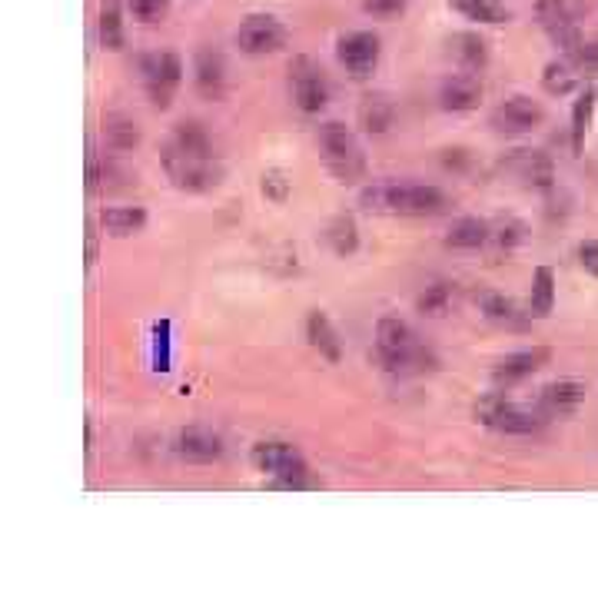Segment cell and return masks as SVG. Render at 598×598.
<instances>
[{
	"instance_id": "6da1fadb",
	"label": "cell",
	"mask_w": 598,
	"mask_h": 598,
	"mask_svg": "<svg viewBox=\"0 0 598 598\" xmlns=\"http://www.w3.org/2000/svg\"><path fill=\"white\" fill-rule=\"evenodd\" d=\"M160 167L183 193H210L223 183V160L200 120H180L160 147Z\"/></svg>"
},
{
	"instance_id": "7a4b0ae2",
	"label": "cell",
	"mask_w": 598,
	"mask_h": 598,
	"mask_svg": "<svg viewBox=\"0 0 598 598\" xmlns=\"http://www.w3.org/2000/svg\"><path fill=\"white\" fill-rule=\"evenodd\" d=\"M359 203L379 216H439L449 210V197L432 183L376 180L363 187Z\"/></svg>"
},
{
	"instance_id": "3957f363",
	"label": "cell",
	"mask_w": 598,
	"mask_h": 598,
	"mask_svg": "<svg viewBox=\"0 0 598 598\" xmlns=\"http://www.w3.org/2000/svg\"><path fill=\"white\" fill-rule=\"evenodd\" d=\"M376 356L386 373L393 376H422L439 366L429 346L419 343L412 326L399 316H379L376 323Z\"/></svg>"
},
{
	"instance_id": "277c9868",
	"label": "cell",
	"mask_w": 598,
	"mask_h": 598,
	"mask_svg": "<svg viewBox=\"0 0 598 598\" xmlns=\"http://www.w3.org/2000/svg\"><path fill=\"white\" fill-rule=\"evenodd\" d=\"M316 143H319L323 167L333 173L336 183L356 187V183L366 180V173H369L366 150H363V143H359L353 127H346V123H339V120H326L316 133Z\"/></svg>"
},
{
	"instance_id": "5b68a950",
	"label": "cell",
	"mask_w": 598,
	"mask_h": 598,
	"mask_svg": "<svg viewBox=\"0 0 598 598\" xmlns=\"http://www.w3.org/2000/svg\"><path fill=\"white\" fill-rule=\"evenodd\" d=\"M472 419L482 429L499 432V436H535L545 426V412L542 409H525L505 393H486L472 402Z\"/></svg>"
},
{
	"instance_id": "8992f818",
	"label": "cell",
	"mask_w": 598,
	"mask_h": 598,
	"mask_svg": "<svg viewBox=\"0 0 598 598\" xmlns=\"http://www.w3.org/2000/svg\"><path fill=\"white\" fill-rule=\"evenodd\" d=\"M250 466L260 476L273 479V486L280 489H306L313 476H309V462L293 442L283 439H260L250 449Z\"/></svg>"
},
{
	"instance_id": "52a82bcc",
	"label": "cell",
	"mask_w": 598,
	"mask_h": 598,
	"mask_svg": "<svg viewBox=\"0 0 598 598\" xmlns=\"http://www.w3.org/2000/svg\"><path fill=\"white\" fill-rule=\"evenodd\" d=\"M140 84L157 110H167L183 84V60L177 50H153L140 57Z\"/></svg>"
},
{
	"instance_id": "ba28073f",
	"label": "cell",
	"mask_w": 598,
	"mask_h": 598,
	"mask_svg": "<svg viewBox=\"0 0 598 598\" xmlns=\"http://www.w3.org/2000/svg\"><path fill=\"white\" fill-rule=\"evenodd\" d=\"M286 84H290L293 107L299 113H309V117H313V113H323L329 97H333V87H329L326 70L306 54L290 60V77H286Z\"/></svg>"
},
{
	"instance_id": "9c48e42d",
	"label": "cell",
	"mask_w": 598,
	"mask_h": 598,
	"mask_svg": "<svg viewBox=\"0 0 598 598\" xmlns=\"http://www.w3.org/2000/svg\"><path fill=\"white\" fill-rule=\"evenodd\" d=\"M336 60L353 80H369L383 60V40L373 30H349L336 40Z\"/></svg>"
},
{
	"instance_id": "30bf717a",
	"label": "cell",
	"mask_w": 598,
	"mask_h": 598,
	"mask_svg": "<svg viewBox=\"0 0 598 598\" xmlns=\"http://www.w3.org/2000/svg\"><path fill=\"white\" fill-rule=\"evenodd\" d=\"M236 47H240V54L246 57H266V54H276V50L286 47V40H290V30L280 17L273 14H250L240 20V27H236Z\"/></svg>"
},
{
	"instance_id": "8fae6325",
	"label": "cell",
	"mask_w": 598,
	"mask_h": 598,
	"mask_svg": "<svg viewBox=\"0 0 598 598\" xmlns=\"http://www.w3.org/2000/svg\"><path fill=\"white\" fill-rule=\"evenodd\" d=\"M502 170L519 183H525L529 190H539V193H552L555 180H559V173H555V160L549 157V153L532 150V147H519V150L505 153Z\"/></svg>"
},
{
	"instance_id": "7c38bea8",
	"label": "cell",
	"mask_w": 598,
	"mask_h": 598,
	"mask_svg": "<svg viewBox=\"0 0 598 598\" xmlns=\"http://www.w3.org/2000/svg\"><path fill=\"white\" fill-rule=\"evenodd\" d=\"M545 120V107L539 100L515 94L509 100H502L489 117V127L496 133H505V137H525V133L539 130Z\"/></svg>"
},
{
	"instance_id": "4fadbf2b",
	"label": "cell",
	"mask_w": 598,
	"mask_h": 598,
	"mask_svg": "<svg viewBox=\"0 0 598 598\" xmlns=\"http://www.w3.org/2000/svg\"><path fill=\"white\" fill-rule=\"evenodd\" d=\"M535 24L545 30V37H549L565 57H572L585 40L579 24H575L572 10L565 7L562 0H539V4H535Z\"/></svg>"
},
{
	"instance_id": "5bb4252c",
	"label": "cell",
	"mask_w": 598,
	"mask_h": 598,
	"mask_svg": "<svg viewBox=\"0 0 598 598\" xmlns=\"http://www.w3.org/2000/svg\"><path fill=\"white\" fill-rule=\"evenodd\" d=\"M193 87L203 100L220 103L230 94V67H226V57L216 47H200L197 57H193Z\"/></svg>"
},
{
	"instance_id": "9a60e30c",
	"label": "cell",
	"mask_w": 598,
	"mask_h": 598,
	"mask_svg": "<svg viewBox=\"0 0 598 598\" xmlns=\"http://www.w3.org/2000/svg\"><path fill=\"white\" fill-rule=\"evenodd\" d=\"M552 363V349L549 346H532V349H519V353L502 356L496 366H492V383L499 389L502 386H515L522 379H529L535 373H542L545 366Z\"/></svg>"
},
{
	"instance_id": "2e32d148",
	"label": "cell",
	"mask_w": 598,
	"mask_h": 598,
	"mask_svg": "<svg viewBox=\"0 0 598 598\" xmlns=\"http://www.w3.org/2000/svg\"><path fill=\"white\" fill-rule=\"evenodd\" d=\"M585 396H589V386L579 379H552L539 389V409L552 419H565L579 412Z\"/></svg>"
},
{
	"instance_id": "e0dca14e",
	"label": "cell",
	"mask_w": 598,
	"mask_h": 598,
	"mask_svg": "<svg viewBox=\"0 0 598 598\" xmlns=\"http://www.w3.org/2000/svg\"><path fill=\"white\" fill-rule=\"evenodd\" d=\"M482 103V84L476 74L462 70V74H449L439 84V107L446 113H472Z\"/></svg>"
},
{
	"instance_id": "ac0fdd59",
	"label": "cell",
	"mask_w": 598,
	"mask_h": 598,
	"mask_svg": "<svg viewBox=\"0 0 598 598\" xmlns=\"http://www.w3.org/2000/svg\"><path fill=\"white\" fill-rule=\"evenodd\" d=\"M100 140H103V153L123 157V153L137 150L143 137H140L137 120L120 110H110V113H103V120H100Z\"/></svg>"
},
{
	"instance_id": "d6986e66",
	"label": "cell",
	"mask_w": 598,
	"mask_h": 598,
	"mask_svg": "<svg viewBox=\"0 0 598 598\" xmlns=\"http://www.w3.org/2000/svg\"><path fill=\"white\" fill-rule=\"evenodd\" d=\"M177 452H180V459H187V462L210 466V462L223 456V439L206 426H187L177 436Z\"/></svg>"
},
{
	"instance_id": "ffe728a7",
	"label": "cell",
	"mask_w": 598,
	"mask_h": 598,
	"mask_svg": "<svg viewBox=\"0 0 598 598\" xmlns=\"http://www.w3.org/2000/svg\"><path fill=\"white\" fill-rule=\"evenodd\" d=\"M103 236H113V240H130V236L143 233L150 213L143 206H103L97 213Z\"/></svg>"
},
{
	"instance_id": "44dd1931",
	"label": "cell",
	"mask_w": 598,
	"mask_h": 598,
	"mask_svg": "<svg viewBox=\"0 0 598 598\" xmlns=\"http://www.w3.org/2000/svg\"><path fill=\"white\" fill-rule=\"evenodd\" d=\"M356 120L369 137H383L396 127V100L389 94H366L359 100Z\"/></svg>"
},
{
	"instance_id": "7402d4cb",
	"label": "cell",
	"mask_w": 598,
	"mask_h": 598,
	"mask_svg": "<svg viewBox=\"0 0 598 598\" xmlns=\"http://www.w3.org/2000/svg\"><path fill=\"white\" fill-rule=\"evenodd\" d=\"M306 339H309V346H313L329 366H336L339 359H343V343H339V333H336L333 319H329L323 309H309V316H306Z\"/></svg>"
},
{
	"instance_id": "603a6c76",
	"label": "cell",
	"mask_w": 598,
	"mask_h": 598,
	"mask_svg": "<svg viewBox=\"0 0 598 598\" xmlns=\"http://www.w3.org/2000/svg\"><path fill=\"white\" fill-rule=\"evenodd\" d=\"M479 303V313L489 319V323L505 326V329H525L529 326V316L532 313H519V306H515V299H509L505 293L496 290H482L476 296Z\"/></svg>"
},
{
	"instance_id": "cb8c5ba5",
	"label": "cell",
	"mask_w": 598,
	"mask_h": 598,
	"mask_svg": "<svg viewBox=\"0 0 598 598\" xmlns=\"http://www.w3.org/2000/svg\"><path fill=\"white\" fill-rule=\"evenodd\" d=\"M449 54L456 57V64L469 74H482L489 67V40L472 34V30H462V34L449 37Z\"/></svg>"
},
{
	"instance_id": "d4e9b609",
	"label": "cell",
	"mask_w": 598,
	"mask_h": 598,
	"mask_svg": "<svg viewBox=\"0 0 598 598\" xmlns=\"http://www.w3.org/2000/svg\"><path fill=\"white\" fill-rule=\"evenodd\" d=\"M97 40L103 50H123L127 47V30H123V7L117 0H103L97 14Z\"/></svg>"
},
{
	"instance_id": "484cf974",
	"label": "cell",
	"mask_w": 598,
	"mask_h": 598,
	"mask_svg": "<svg viewBox=\"0 0 598 598\" xmlns=\"http://www.w3.org/2000/svg\"><path fill=\"white\" fill-rule=\"evenodd\" d=\"M492 236V226L486 220H479V216H462L449 226L446 233V246L449 250H479V246H486Z\"/></svg>"
},
{
	"instance_id": "4316f807",
	"label": "cell",
	"mask_w": 598,
	"mask_h": 598,
	"mask_svg": "<svg viewBox=\"0 0 598 598\" xmlns=\"http://www.w3.org/2000/svg\"><path fill=\"white\" fill-rule=\"evenodd\" d=\"M595 103H598V87H585L582 94L575 97V103H572L569 137H572V153H575V157H582V150H585V137H589V130H592Z\"/></svg>"
},
{
	"instance_id": "83f0119b",
	"label": "cell",
	"mask_w": 598,
	"mask_h": 598,
	"mask_svg": "<svg viewBox=\"0 0 598 598\" xmlns=\"http://www.w3.org/2000/svg\"><path fill=\"white\" fill-rule=\"evenodd\" d=\"M579 74H582V70L562 54L559 60H549V64H545V70H542V90H545V94H552V97L572 94V90L579 87Z\"/></svg>"
},
{
	"instance_id": "f1b7e54d",
	"label": "cell",
	"mask_w": 598,
	"mask_h": 598,
	"mask_svg": "<svg viewBox=\"0 0 598 598\" xmlns=\"http://www.w3.org/2000/svg\"><path fill=\"white\" fill-rule=\"evenodd\" d=\"M552 309H555V273H552V266H535L529 313L535 319H545V316H552Z\"/></svg>"
},
{
	"instance_id": "f546056e",
	"label": "cell",
	"mask_w": 598,
	"mask_h": 598,
	"mask_svg": "<svg viewBox=\"0 0 598 598\" xmlns=\"http://www.w3.org/2000/svg\"><path fill=\"white\" fill-rule=\"evenodd\" d=\"M326 243L336 256H353L359 250V226L349 213H339L326 226Z\"/></svg>"
},
{
	"instance_id": "4dcf8cb0",
	"label": "cell",
	"mask_w": 598,
	"mask_h": 598,
	"mask_svg": "<svg viewBox=\"0 0 598 598\" xmlns=\"http://www.w3.org/2000/svg\"><path fill=\"white\" fill-rule=\"evenodd\" d=\"M449 4L466 20H476V24H509L512 20V10L499 0H449Z\"/></svg>"
},
{
	"instance_id": "1f68e13d",
	"label": "cell",
	"mask_w": 598,
	"mask_h": 598,
	"mask_svg": "<svg viewBox=\"0 0 598 598\" xmlns=\"http://www.w3.org/2000/svg\"><path fill=\"white\" fill-rule=\"evenodd\" d=\"M416 309L429 319H442L452 309V286L442 283V280L429 283L426 290L416 296Z\"/></svg>"
},
{
	"instance_id": "d6a6232c",
	"label": "cell",
	"mask_w": 598,
	"mask_h": 598,
	"mask_svg": "<svg viewBox=\"0 0 598 598\" xmlns=\"http://www.w3.org/2000/svg\"><path fill=\"white\" fill-rule=\"evenodd\" d=\"M525 240H529V226H525L522 220H515V216H505V220H499L496 226H492V236H489V243L496 246L499 253L519 250Z\"/></svg>"
},
{
	"instance_id": "836d02e7",
	"label": "cell",
	"mask_w": 598,
	"mask_h": 598,
	"mask_svg": "<svg viewBox=\"0 0 598 598\" xmlns=\"http://www.w3.org/2000/svg\"><path fill=\"white\" fill-rule=\"evenodd\" d=\"M173 7V0H127V14L137 20V24H160V20H167Z\"/></svg>"
},
{
	"instance_id": "e575fe53",
	"label": "cell",
	"mask_w": 598,
	"mask_h": 598,
	"mask_svg": "<svg viewBox=\"0 0 598 598\" xmlns=\"http://www.w3.org/2000/svg\"><path fill=\"white\" fill-rule=\"evenodd\" d=\"M260 190H263V197L270 200V203L283 206L286 200H290L293 183H290V177H286V170L273 167V170H266L263 177H260Z\"/></svg>"
},
{
	"instance_id": "d590c367",
	"label": "cell",
	"mask_w": 598,
	"mask_h": 598,
	"mask_svg": "<svg viewBox=\"0 0 598 598\" xmlns=\"http://www.w3.org/2000/svg\"><path fill=\"white\" fill-rule=\"evenodd\" d=\"M409 0H363V14L376 20H396L406 14Z\"/></svg>"
},
{
	"instance_id": "8d00e7d4",
	"label": "cell",
	"mask_w": 598,
	"mask_h": 598,
	"mask_svg": "<svg viewBox=\"0 0 598 598\" xmlns=\"http://www.w3.org/2000/svg\"><path fill=\"white\" fill-rule=\"evenodd\" d=\"M582 74H598V37L595 40H582V47L569 57Z\"/></svg>"
},
{
	"instance_id": "74e56055",
	"label": "cell",
	"mask_w": 598,
	"mask_h": 598,
	"mask_svg": "<svg viewBox=\"0 0 598 598\" xmlns=\"http://www.w3.org/2000/svg\"><path fill=\"white\" fill-rule=\"evenodd\" d=\"M84 240H87V266H94L97 263V253H100V220H97V216H87V226H84Z\"/></svg>"
},
{
	"instance_id": "f35d334b",
	"label": "cell",
	"mask_w": 598,
	"mask_h": 598,
	"mask_svg": "<svg viewBox=\"0 0 598 598\" xmlns=\"http://www.w3.org/2000/svg\"><path fill=\"white\" fill-rule=\"evenodd\" d=\"M579 263H582L585 273H592L598 280V240H585L579 246Z\"/></svg>"
}]
</instances>
